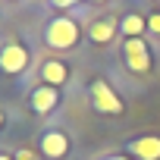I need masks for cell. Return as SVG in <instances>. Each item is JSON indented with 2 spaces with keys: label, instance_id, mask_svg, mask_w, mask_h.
I'll return each mask as SVG.
<instances>
[{
  "label": "cell",
  "instance_id": "obj_1",
  "mask_svg": "<svg viewBox=\"0 0 160 160\" xmlns=\"http://www.w3.org/2000/svg\"><path fill=\"white\" fill-rule=\"evenodd\" d=\"M82 38H85V28H82V22H78L72 13H53L47 22H44V28H41V41H44V47H50V50H75L78 44H82Z\"/></svg>",
  "mask_w": 160,
  "mask_h": 160
},
{
  "label": "cell",
  "instance_id": "obj_2",
  "mask_svg": "<svg viewBox=\"0 0 160 160\" xmlns=\"http://www.w3.org/2000/svg\"><path fill=\"white\" fill-rule=\"evenodd\" d=\"M88 104L101 116H122L126 113L122 98L110 88V82H104V78H91L88 82Z\"/></svg>",
  "mask_w": 160,
  "mask_h": 160
},
{
  "label": "cell",
  "instance_id": "obj_3",
  "mask_svg": "<svg viewBox=\"0 0 160 160\" xmlns=\"http://www.w3.org/2000/svg\"><path fill=\"white\" fill-rule=\"evenodd\" d=\"M119 60L132 75H148L154 66V53H151V44L144 38H126L119 44Z\"/></svg>",
  "mask_w": 160,
  "mask_h": 160
},
{
  "label": "cell",
  "instance_id": "obj_4",
  "mask_svg": "<svg viewBox=\"0 0 160 160\" xmlns=\"http://www.w3.org/2000/svg\"><path fill=\"white\" fill-rule=\"evenodd\" d=\"M25 107H28L35 116H50V113H57V110L63 107V91L53 88V85L38 82V85L28 88V94H25Z\"/></svg>",
  "mask_w": 160,
  "mask_h": 160
},
{
  "label": "cell",
  "instance_id": "obj_5",
  "mask_svg": "<svg viewBox=\"0 0 160 160\" xmlns=\"http://www.w3.org/2000/svg\"><path fill=\"white\" fill-rule=\"evenodd\" d=\"M72 151V138L66 135V129L60 126H44L38 132V154L47 160H66Z\"/></svg>",
  "mask_w": 160,
  "mask_h": 160
},
{
  "label": "cell",
  "instance_id": "obj_6",
  "mask_svg": "<svg viewBox=\"0 0 160 160\" xmlns=\"http://www.w3.org/2000/svg\"><path fill=\"white\" fill-rule=\"evenodd\" d=\"M116 35H119V16H113V13H104L85 25V38L91 47H107L116 41Z\"/></svg>",
  "mask_w": 160,
  "mask_h": 160
},
{
  "label": "cell",
  "instance_id": "obj_7",
  "mask_svg": "<svg viewBox=\"0 0 160 160\" xmlns=\"http://www.w3.org/2000/svg\"><path fill=\"white\" fill-rule=\"evenodd\" d=\"M32 69V50L19 41H10L0 47V72L7 75H22Z\"/></svg>",
  "mask_w": 160,
  "mask_h": 160
},
{
  "label": "cell",
  "instance_id": "obj_8",
  "mask_svg": "<svg viewBox=\"0 0 160 160\" xmlns=\"http://www.w3.org/2000/svg\"><path fill=\"white\" fill-rule=\"evenodd\" d=\"M69 75H72V69H69V63L60 60V57H47V60H41V66H38V82L53 85V88H63V85L69 82Z\"/></svg>",
  "mask_w": 160,
  "mask_h": 160
},
{
  "label": "cell",
  "instance_id": "obj_9",
  "mask_svg": "<svg viewBox=\"0 0 160 160\" xmlns=\"http://www.w3.org/2000/svg\"><path fill=\"white\" fill-rule=\"evenodd\" d=\"M126 154L135 160H160V135H135L126 144Z\"/></svg>",
  "mask_w": 160,
  "mask_h": 160
},
{
  "label": "cell",
  "instance_id": "obj_10",
  "mask_svg": "<svg viewBox=\"0 0 160 160\" xmlns=\"http://www.w3.org/2000/svg\"><path fill=\"white\" fill-rule=\"evenodd\" d=\"M144 32H148V16L144 13L129 10V13L119 16V35H122V41L126 38H144Z\"/></svg>",
  "mask_w": 160,
  "mask_h": 160
},
{
  "label": "cell",
  "instance_id": "obj_11",
  "mask_svg": "<svg viewBox=\"0 0 160 160\" xmlns=\"http://www.w3.org/2000/svg\"><path fill=\"white\" fill-rule=\"evenodd\" d=\"M47 7H50L53 13H69V10H75V7H82V0H47Z\"/></svg>",
  "mask_w": 160,
  "mask_h": 160
},
{
  "label": "cell",
  "instance_id": "obj_12",
  "mask_svg": "<svg viewBox=\"0 0 160 160\" xmlns=\"http://www.w3.org/2000/svg\"><path fill=\"white\" fill-rule=\"evenodd\" d=\"M13 157H16V160H38V154H35L32 148H16Z\"/></svg>",
  "mask_w": 160,
  "mask_h": 160
},
{
  "label": "cell",
  "instance_id": "obj_13",
  "mask_svg": "<svg viewBox=\"0 0 160 160\" xmlns=\"http://www.w3.org/2000/svg\"><path fill=\"white\" fill-rule=\"evenodd\" d=\"M98 160H135V157H129L126 151H113V154H101Z\"/></svg>",
  "mask_w": 160,
  "mask_h": 160
},
{
  "label": "cell",
  "instance_id": "obj_14",
  "mask_svg": "<svg viewBox=\"0 0 160 160\" xmlns=\"http://www.w3.org/2000/svg\"><path fill=\"white\" fill-rule=\"evenodd\" d=\"M148 28H151L154 35H160V13H151V16H148Z\"/></svg>",
  "mask_w": 160,
  "mask_h": 160
},
{
  "label": "cell",
  "instance_id": "obj_15",
  "mask_svg": "<svg viewBox=\"0 0 160 160\" xmlns=\"http://www.w3.org/2000/svg\"><path fill=\"white\" fill-rule=\"evenodd\" d=\"M0 160H16V157H13V151H0Z\"/></svg>",
  "mask_w": 160,
  "mask_h": 160
},
{
  "label": "cell",
  "instance_id": "obj_16",
  "mask_svg": "<svg viewBox=\"0 0 160 160\" xmlns=\"http://www.w3.org/2000/svg\"><path fill=\"white\" fill-rule=\"evenodd\" d=\"M3 126H7V110L0 107V129H3Z\"/></svg>",
  "mask_w": 160,
  "mask_h": 160
},
{
  "label": "cell",
  "instance_id": "obj_17",
  "mask_svg": "<svg viewBox=\"0 0 160 160\" xmlns=\"http://www.w3.org/2000/svg\"><path fill=\"white\" fill-rule=\"evenodd\" d=\"M88 3H91V7H107L110 0H88Z\"/></svg>",
  "mask_w": 160,
  "mask_h": 160
},
{
  "label": "cell",
  "instance_id": "obj_18",
  "mask_svg": "<svg viewBox=\"0 0 160 160\" xmlns=\"http://www.w3.org/2000/svg\"><path fill=\"white\" fill-rule=\"evenodd\" d=\"M157 3H160V0H157Z\"/></svg>",
  "mask_w": 160,
  "mask_h": 160
}]
</instances>
